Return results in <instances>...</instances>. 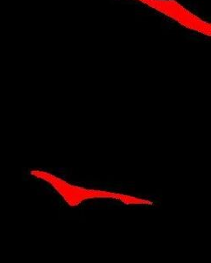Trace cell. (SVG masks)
Here are the masks:
<instances>
[{"label": "cell", "instance_id": "cell-1", "mask_svg": "<svg viewBox=\"0 0 211 263\" xmlns=\"http://www.w3.org/2000/svg\"><path fill=\"white\" fill-rule=\"evenodd\" d=\"M98 187H104V189H107V185H105V184L99 185V186H98Z\"/></svg>", "mask_w": 211, "mask_h": 263}, {"label": "cell", "instance_id": "cell-2", "mask_svg": "<svg viewBox=\"0 0 211 263\" xmlns=\"http://www.w3.org/2000/svg\"><path fill=\"white\" fill-rule=\"evenodd\" d=\"M87 185L89 187H94V184H91V183H88Z\"/></svg>", "mask_w": 211, "mask_h": 263}]
</instances>
